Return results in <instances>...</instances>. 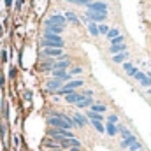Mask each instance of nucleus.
I'll return each instance as SVG.
<instances>
[{"instance_id": "nucleus-16", "label": "nucleus", "mask_w": 151, "mask_h": 151, "mask_svg": "<svg viewBox=\"0 0 151 151\" xmlns=\"http://www.w3.org/2000/svg\"><path fill=\"white\" fill-rule=\"evenodd\" d=\"M76 106H77L79 109H86V107H91V106H93V99H91V97H83V99H81V100H79Z\"/></svg>"}, {"instance_id": "nucleus-36", "label": "nucleus", "mask_w": 151, "mask_h": 151, "mask_svg": "<svg viewBox=\"0 0 151 151\" xmlns=\"http://www.w3.org/2000/svg\"><path fill=\"white\" fill-rule=\"evenodd\" d=\"M2 60H4V62L7 60V53H5V51H2Z\"/></svg>"}, {"instance_id": "nucleus-23", "label": "nucleus", "mask_w": 151, "mask_h": 151, "mask_svg": "<svg viewBox=\"0 0 151 151\" xmlns=\"http://www.w3.org/2000/svg\"><path fill=\"white\" fill-rule=\"evenodd\" d=\"M42 146H46V148H49V150H56V148H60V144H58L55 139H49V137L42 142Z\"/></svg>"}, {"instance_id": "nucleus-34", "label": "nucleus", "mask_w": 151, "mask_h": 151, "mask_svg": "<svg viewBox=\"0 0 151 151\" xmlns=\"http://www.w3.org/2000/svg\"><path fill=\"white\" fill-rule=\"evenodd\" d=\"M72 146L81 148V142H79V139H76V137H72V139H70V148H72Z\"/></svg>"}, {"instance_id": "nucleus-11", "label": "nucleus", "mask_w": 151, "mask_h": 151, "mask_svg": "<svg viewBox=\"0 0 151 151\" xmlns=\"http://www.w3.org/2000/svg\"><path fill=\"white\" fill-rule=\"evenodd\" d=\"M51 76H53L55 79H60V81H63V83H65V81L69 83V81L72 79V76L69 74L67 70H60V69H55V70H51Z\"/></svg>"}, {"instance_id": "nucleus-25", "label": "nucleus", "mask_w": 151, "mask_h": 151, "mask_svg": "<svg viewBox=\"0 0 151 151\" xmlns=\"http://www.w3.org/2000/svg\"><path fill=\"white\" fill-rule=\"evenodd\" d=\"M90 123L95 127V130H97V132H100V134H106V127L102 125V121H97V119H90Z\"/></svg>"}, {"instance_id": "nucleus-33", "label": "nucleus", "mask_w": 151, "mask_h": 151, "mask_svg": "<svg viewBox=\"0 0 151 151\" xmlns=\"http://www.w3.org/2000/svg\"><path fill=\"white\" fill-rule=\"evenodd\" d=\"M81 72H83V69H81V67H74L72 70H69V74H70V76H77V74H81Z\"/></svg>"}, {"instance_id": "nucleus-38", "label": "nucleus", "mask_w": 151, "mask_h": 151, "mask_svg": "<svg viewBox=\"0 0 151 151\" xmlns=\"http://www.w3.org/2000/svg\"><path fill=\"white\" fill-rule=\"evenodd\" d=\"M69 151H79V148L77 146H72V148H69Z\"/></svg>"}, {"instance_id": "nucleus-20", "label": "nucleus", "mask_w": 151, "mask_h": 151, "mask_svg": "<svg viewBox=\"0 0 151 151\" xmlns=\"http://www.w3.org/2000/svg\"><path fill=\"white\" fill-rule=\"evenodd\" d=\"M53 63H55V60H46L44 63H40V65H39L40 72H47V70H53Z\"/></svg>"}, {"instance_id": "nucleus-9", "label": "nucleus", "mask_w": 151, "mask_h": 151, "mask_svg": "<svg viewBox=\"0 0 151 151\" xmlns=\"http://www.w3.org/2000/svg\"><path fill=\"white\" fill-rule=\"evenodd\" d=\"M72 121H74L76 127H79V128H84V127H88V125H90V119H88L84 114H81V113H74Z\"/></svg>"}, {"instance_id": "nucleus-14", "label": "nucleus", "mask_w": 151, "mask_h": 151, "mask_svg": "<svg viewBox=\"0 0 151 151\" xmlns=\"http://www.w3.org/2000/svg\"><path fill=\"white\" fill-rule=\"evenodd\" d=\"M137 141V137L134 135V134H128V135H123V141L119 142V148H123V150H127L132 142H135Z\"/></svg>"}, {"instance_id": "nucleus-10", "label": "nucleus", "mask_w": 151, "mask_h": 151, "mask_svg": "<svg viewBox=\"0 0 151 151\" xmlns=\"http://www.w3.org/2000/svg\"><path fill=\"white\" fill-rule=\"evenodd\" d=\"M70 67V60L63 55L62 58H58V60H55V63H53V70L55 69H60V70H67Z\"/></svg>"}, {"instance_id": "nucleus-2", "label": "nucleus", "mask_w": 151, "mask_h": 151, "mask_svg": "<svg viewBox=\"0 0 151 151\" xmlns=\"http://www.w3.org/2000/svg\"><path fill=\"white\" fill-rule=\"evenodd\" d=\"M47 127L49 128H62V130H72V127L60 116L58 113H49V116H47Z\"/></svg>"}, {"instance_id": "nucleus-39", "label": "nucleus", "mask_w": 151, "mask_h": 151, "mask_svg": "<svg viewBox=\"0 0 151 151\" xmlns=\"http://www.w3.org/2000/svg\"><path fill=\"white\" fill-rule=\"evenodd\" d=\"M49 151H65V150H62V148H56V150H49Z\"/></svg>"}, {"instance_id": "nucleus-37", "label": "nucleus", "mask_w": 151, "mask_h": 151, "mask_svg": "<svg viewBox=\"0 0 151 151\" xmlns=\"http://www.w3.org/2000/svg\"><path fill=\"white\" fill-rule=\"evenodd\" d=\"M2 86H4V76L0 74V88H2Z\"/></svg>"}, {"instance_id": "nucleus-27", "label": "nucleus", "mask_w": 151, "mask_h": 151, "mask_svg": "<svg viewBox=\"0 0 151 151\" xmlns=\"http://www.w3.org/2000/svg\"><path fill=\"white\" fill-rule=\"evenodd\" d=\"M118 35H121L118 28H109V32H107V39H109V40H113V39H116Z\"/></svg>"}, {"instance_id": "nucleus-1", "label": "nucleus", "mask_w": 151, "mask_h": 151, "mask_svg": "<svg viewBox=\"0 0 151 151\" xmlns=\"http://www.w3.org/2000/svg\"><path fill=\"white\" fill-rule=\"evenodd\" d=\"M65 46V40L60 37V35H55V34H47L44 32V37L40 40V47H63Z\"/></svg>"}, {"instance_id": "nucleus-40", "label": "nucleus", "mask_w": 151, "mask_h": 151, "mask_svg": "<svg viewBox=\"0 0 151 151\" xmlns=\"http://www.w3.org/2000/svg\"><path fill=\"white\" fill-rule=\"evenodd\" d=\"M0 35H2V27H0Z\"/></svg>"}, {"instance_id": "nucleus-18", "label": "nucleus", "mask_w": 151, "mask_h": 151, "mask_svg": "<svg viewBox=\"0 0 151 151\" xmlns=\"http://www.w3.org/2000/svg\"><path fill=\"white\" fill-rule=\"evenodd\" d=\"M128 58V53L123 51V53H118V55H113V62L114 63H125Z\"/></svg>"}, {"instance_id": "nucleus-5", "label": "nucleus", "mask_w": 151, "mask_h": 151, "mask_svg": "<svg viewBox=\"0 0 151 151\" xmlns=\"http://www.w3.org/2000/svg\"><path fill=\"white\" fill-rule=\"evenodd\" d=\"M86 19H90V21H93V23L100 25V23H104V21L107 19V12H95V11H86Z\"/></svg>"}, {"instance_id": "nucleus-28", "label": "nucleus", "mask_w": 151, "mask_h": 151, "mask_svg": "<svg viewBox=\"0 0 151 151\" xmlns=\"http://www.w3.org/2000/svg\"><path fill=\"white\" fill-rule=\"evenodd\" d=\"M69 4H76V5H84V7H88L90 4H91V0H67Z\"/></svg>"}, {"instance_id": "nucleus-19", "label": "nucleus", "mask_w": 151, "mask_h": 151, "mask_svg": "<svg viewBox=\"0 0 151 151\" xmlns=\"http://www.w3.org/2000/svg\"><path fill=\"white\" fill-rule=\"evenodd\" d=\"M90 111H93V113L102 114V113H106V111H107V107H106V104H99V102L95 104V102H93V106L90 107Z\"/></svg>"}, {"instance_id": "nucleus-35", "label": "nucleus", "mask_w": 151, "mask_h": 151, "mask_svg": "<svg viewBox=\"0 0 151 151\" xmlns=\"http://www.w3.org/2000/svg\"><path fill=\"white\" fill-rule=\"evenodd\" d=\"M81 95H83V97H91V95H93V91H91V90H83V93H81Z\"/></svg>"}, {"instance_id": "nucleus-31", "label": "nucleus", "mask_w": 151, "mask_h": 151, "mask_svg": "<svg viewBox=\"0 0 151 151\" xmlns=\"http://www.w3.org/2000/svg\"><path fill=\"white\" fill-rule=\"evenodd\" d=\"M128 150H130V151H141V142H139V141L132 142V144L128 146Z\"/></svg>"}, {"instance_id": "nucleus-29", "label": "nucleus", "mask_w": 151, "mask_h": 151, "mask_svg": "<svg viewBox=\"0 0 151 151\" xmlns=\"http://www.w3.org/2000/svg\"><path fill=\"white\" fill-rule=\"evenodd\" d=\"M107 32H109V27L104 25V23H100V25H99V35H100V34H102V35H107Z\"/></svg>"}, {"instance_id": "nucleus-30", "label": "nucleus", "mask_w": 151, "mask_h": 151, "mask_svg": "<svg viewBox=\"0 0 151 151\" xmlns=\"http://www.w3.org/2000/svg\"><path fill=\"white\" fill-rule=\"evenodd\" d=\"M118 44H125V37L123 35H118L116 39L111 40V46H118Z\"/></svg>"}, {"instance_id": "nucleus-13", "label": "nucleus", "mask_w": 151, "mask_h": 151, "mask_svg": "<svg viewBox=\"0 0 151 151\" xmlns=\"http://www.w3.org/2000/svg\"><path fill=\"white\" fill-rule=\"evenodd\" d=\"M63 99H65V102H67V104H74V106H76V104L83 99V95H81V93H77V91H72V93H67Z\"/></svg>"}, {"instance_id": "nucleus-17", "label": "nucleus", "mask_w": 151, "mask_h": 151, "mask_svg": "<svg viewBox=\"0 0 151 151\" xmlns=\"http://www.w3.org/2000/svg\"><path fill=\"white\" fill-rule=\"evenodd\" d=\"M123 69H125V72L130 76V77H134V76L139 72V69H135V67H134L130 62H125V63H123Z\"/></svg>"}, {"instance_id": "nucleus-12", "label": "nucleus", "mask_w": 151, "mask_h": 151, "mask_svg": "<svg viewBox=\"0 0 151 151\" xmlns=\"http://www.w3.org/2000/svg\"><path fill=\"white\" fill-rule=\"evenodd\" d=\"M63 30H65V27H60V25H44V32H47V34L60 35V34H63Z\"/></svg>"}, {"instance_id": "nucleus-7", "label": "nucleus", "mask_w": 151, "mask_h": 151, "mask_svg": "<svg viewBox=\"0 0 151 151\" xmlns=\"http://www.w3.org/2000/svg\"><path fill=\"white\" fill-rule=\"evenodd\" d=\"M44 25H60V27H65V25H67V19H65V16H62V14H53V16H49V18L44 21Z\"/></svg>"}, {"instance_id": "nucleus-32", "label": "nucleus", "mask_w": 151, "mask_h": 151, "mask_svg": "<svg viewBox=\"0 0 151 151\" xmlns=\"http://www.w3.org/2000/svg\"><path fill=\"white\" fill-rule=\"evenodd\" d=\"M107 121H109V123H114V125H118V116H116V114H109V116H107Z\"/></svg>"}, {"instance_id": "nucleus-22", "label": "nucleus", "mask_w": 151, "mask_h": 151, "mask_svg": "<svg viewBox=\"0 0 151 151\" xmlns=\"http://www.w3.org/2000/svg\"><path fill=\"white\" fill-rule=\"evenodd\" d=\"M88 32H90L91 37H97V35H99V25L93 23V21H90V23H88Z\"/></svg>"}, {"instance_id": "nucleus-24", "label": "nucleus", "mask_w": 151, "mask_h": 151, "mask_svg": "<svg viewBox=\"0 0 151 151\" xmlns=\"http://www.w3.org/2000/svg\"><path fill=\"white\" fill-rule=\"evenodd\" d=\"M106 134L111 135V137L116 135V134H118V127H116L114 123H109V121H107V125H106Z\"/></svg>"}, {"instance_id": "nucleus-6", "label": "nucleus", "mask_w": 151, "mask_h": 151, "mask_svg": "<svg viewBox=\"0 0 151 151\" xmlns=\"http://www.w3.org/2000/svg\"><path fill=\"white\" fill-rule=\"evenodd\" d=\"M62 86H63V81H60V79L51 77V79H47V81H46V90H47L49 93H56Z\"/></svg>"}, {"instance_id": "nucleus-21", "label": "nucleus", "mask_w": 151, "mask_h": 151, "mask_svg": "<svg viewBox=\"0 0 151 151\" xmlns=\"http://www.w3.org/2000/svg\"><path fill=\"white\" fill-rule=\"evenodd\" d=\"M123 51H127V46L125 44H118V46H111L109 47V53L111 55H118V53H123Z\"/></svg>"}, {"instance_id": "nucleus-4", "label": "nucleus", "mask_w": 151, "mask_h": 151, "mask_svg": "<svg viewBox=\"0 0 151 151\" xmlns=\"http://www.w3.org/2000/svg\"><path fill=\"white\" fill-rule=\"evenodd\" d=\"M40 56L42 58H62L63 56V47H44L40 51Z\"/></svg>"}, {"instance_id": "nucleus-3", "label": "nucleus", "mask_w": 151, "mask_h": 151, "mask_svg": "<svg viewBox=\"0 0 151 151\" xmlns=\"http://www.w3.org/2000/svg\"><path fill=\"white\" fill-rule=\"evenodd\" d=\"M83 84H84V81H83V79H70V81H69V83H65V84H63V86L56 91V93L65 97L67 93H72V91H76V90H77V88H81Z\"/></svg>"}, {"instance_id": "nucleus-15", "label": "nucleus", "mask_w": 151, "mask_h": 151, "mask_svg": "<svg viewBox=\"0 0 151 151\" xmlns=\"http://www.w3.org/2000/svg\"><path fill=\"white\" fill-rule=\"evenodd\" d=\"M134 77H135V79H137V81H139L142 86H146V88H150V86H151V79H150L146 74H144V72H141V70H139V72L134 76Z\"/></svg>"}, {"instance_id": "nucleus-8", "label": "nucleus", "mask_w": 151, "mask_h": 151, "mask_svg": "<svg viewBox=\"0 0 151 151\" xmlns=\"http://www.w3.org/2000/svg\"><path fill=\"white\" fill-rule=\"evenodd\" d=\"M88 11H95V12H107V4H104V2H100V0H91V4L86 7Z\"/></svg>"}, {"instance_id": "nucleus-26", "label": "nucleus", "mask_w": 151, "mask_h": 151, "mask_svg": "<svg viewBox=\"0 0 151 151\" xmlns=\"http://www.w3.org/2000/svg\"><path fill=\"white\" fill-rule=\"evenodd\" d=\"M65 19H67V21H70V23H74V25L79 23V18L76 16L72 11H67V12H65Z\"/></svg>"}]
</instances>
